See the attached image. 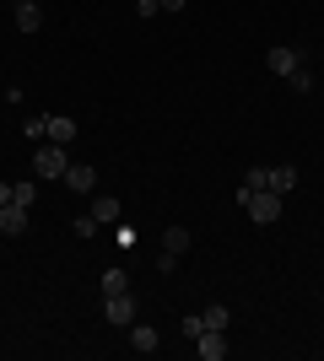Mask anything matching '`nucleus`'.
I'll list each match as a JSON object with an SVG mask.
<instances>
[{
    "label": "nucleus",
    "instance_id": "f257e3e1",
    "mask_svg": "<svg viewBox=\"0 0 324 361\" xmlns=\"http://www.w3.org/2000/svg\"><path fill=\"white\" fill-rule=\"evenodd\" d=\"M238 205L248 211V221H254V226H270V221H281L287 195H276V189H238Z\"/></svg>",
    "mask_w": 324,
    "mask_h": 361
},
{
    "label": "nucleus",
    "instance_id": "5701e85b",
    "mask_svg": "<svg viewBox=\"0 0 324 361\" xmlns=\"http://www.w3.org/2000/svg\"><path fill=\"white\" fill-rule=\"evenodd\" d=\"M6 200H11V183H6V178H0V205H6Z\"/></svg>",
    "mask_w": 324,
    "mask_h": 361
},
{
    "label": "nucleus",
    "instance_id": "0eeeda50",
    "mask_svg": "<svg viewBox=\"0 0 324 361\" xmlns=\"http://www.w3.org/2000/svg\"><path fill=\"white\" fill-rule=\"evenodd\" d=\"M28 205H16V200H6V205H0V232H6V238H22V232H28Z\"/></svg>",
    "mask_w": 324,
    "mask_h": 361
},
{
    "label": "nucleus",
    "instance_id": "412c9836",
    "mask_svg": "<svg viewBox=\"0 0 324 361\" xmlns=\"http://www.w3.org/2000/svg\"><path fill=\"white\" fill-rule=\"evenodd\" d=\"M162 11V0H136V16H157Z\"/></svg>",
    "mask_w": 324,
    "mask_h": 361
},
{
    "label": "nucleus",
    "instance_id": "39448f33",
    "mask_svg": "<svg viewBox=\"0 0 324 361\" xmlns=\"http://www.w3.org/2000/svg\"><path fill=\"white\" fill-rule=\"evenodd\" d=\"M265 65H270L276 75H292V71H303V49L297 44H276L270 54H265Z\"/></svg>",
    "mask_w": 324,
    "mask_h": 361
},
{
    "label": "nucleus",
    "instance_id": "4be33fe9",
    "mask_svg": "<svg viewBox=\"0 0 324 361\" xmlns=\"http://www.w3.org/2000/svg\"><path fill=\"white\" fill-rule=\"evenodd\" d=\"M189 0H162V11H184Z\"/></svg>",
    "mask_w": 324,
    "mask_h": 361
},
{
    "label": "nucleus",
    "instance_id": "dca6fc26",
    "mask_svg": "<svg viewBox=\"0 0 324 361\" xmlns=\"http://www.w3.org/2000/svg\"><path fill=\"white\" fill-rule=\"evenodd\" d=\"M114 291H130V275L114 264V270H103V297H114Z\"/></svg>",
    "mask_w": 324,
    "mask_h": 361
},
{
    "label": "nucleus",
    "instance_id": "20e7f679",
    "mask_svg": "<svg viewBox=\"0 0 324 361\" xmlns=\"http://www.w3.org/2000/svg\"><path fill=\"white\" fill-rule=\"evenodd\" d=\"M60 183L71 189V195H97V167H87V162H71Z\"/></svg>",
    "mask_w": 324,
    "mask_h": 361
},
{
    "label": "nucleus",
    "instance_id": "1a4fd4ad",
    "mask_svg": "<svg viewBox=\"0 0 324 361\" xmlns=\"http://www.w3.org/2000/svg\"><path fill=\"white\" fill-rule=\"evenodd\" d=\"M130 350H136V356H152L157 350V329L152 324H140V318L130 324Z\"/></svg>",
    "mask_w": 324,
    "mask_h": 361
},
{
    "label": "nucleus",
    "instance_id": "f8f14e48",
    "mask_svg": "<svg viewBox=\"0 0 324 361\" xmlns=\"http://www.w3.org/2000/svg\"><path fill=\"white\" fill-rule=\"evenodd\" d=\"M49 140H54V146H71V140H76V119H65V114H49Z\"/></svg>",
    "mask_w": 324,
    "mask_h": 361
},
{
    "label": "nucleus",
    "instance_id": "f3484780",
    "mask_svg": "<svg viewBox=\"0 0 324 361\" xmlns=\"http://www.w3.org/2000/svg\"><path fill=\"white\" fill-rule=\"evenodd\" d=\"M179 329H184V340H200L205 318H200V313H184V318H179Z\"/></svg>",
    "mask_w": 324,
    "mask_h": 361
},
{
    "label": "nucleus",
    "instance_id": "a211bd4d",
    "mask_svg": "<svg viewBox=\"0 0 324 361\" xmlns=\"http://www.w3.org/2000/svg\"><path fill=\"white\" fill-rule=\"evenodd\" d=\"M32 195H38L32 183H11V200H16V205H28V211H32Z\"/></svg>",
    "mask_w": 324,
    "mask_h": 361
},
{
    "label": "nucleus",
    "instance_id": "f03ea898",
    "mask_svg": "<svg viewBox=\"0 0 324 361\" xmlns=\"http://www.w3.org/2000/svg\"><path fill=\"white\" fill-rule=\"evenodd\" d=\"M65 167H71V146H54V140L32 146V173L38 178H65Z\"/></svg>",
    "mask_w": 324,
    "mask_h": 361
},
{
    "label": "nucleus",
    "instance_id": "9d476101",
    "mask_svg": "<svg viewBox=\"0 0 324 361\" xmlns=\"http://www.w3.org/2000/svg\"><path fill=\"white\" fill-rule=\"evenodd\" d=\"M265 189H276V195H292V189H297V167H265Z\"/></svg>",
    "mask_w": 324,
    "mask_h": 361
},
{
    "label": "nucleus",
    "instance_id": "423d86ee",
    "mask_svg": "<svg viewBox=\"0 0 324 361\" xmlns=\"http://www.w3.org/2000/svg\"><path fill=\"white\" fill-rule=\"evenodd\" d=\"M195 350H200V361H222V356L232 350V340H227V329H200Z\"/></svg>",
    "mask_w": 324,
    "mask_h": 361
},
{
    "label": "nucleus",
    "instance_id": "7ed1b4c3",
    "mask_svg": "<svg viewBox=\"0 0 324 361\" xmlns=\"http://www.w3.org/2000/svg\"><path fill=\"white\" fill-rule=\"evenodd\" d=\"M103 318L114 324V329H130V324H136V297H130V291H114V297H103Z\"/></svg>",
    "mask_w": 324,
    "mask_h": 361
},
{
    "label": "nucleus",
    "instance_id": "6ab92c4d",
    "mask_svg": "<svg viewBox=\"0 0 324 361\" xmlns=\"http://www.w3.org/2000/svg\"><path fill=\"white\" fill-rule=\"evenodd\" d=\"M76 238H81V243H87V238H97V221H92V211H87V216H76Z\"/></svg>",
    "mask_w": 324,
    "mask_h": 361
},
{
    "label": "nucleus",
    "instance_id": "6e6552de",
    "mask_svg": "<svg viewBox=\"0 0 324 361\" xmlns=\"http://www.w3.org/2000/svg\"><path fill=\"white\" fill-rule=\"evenodd\" d=\"M44 27V6L38 0H16V32H38Z\"/></svg>",
    "mask_w": 324,
    "mask_h": 361
},
{
    "label": "nucleus",
    "instance_id": "aec40b11",
    "mask_svg": "<svg viewBox=\"0 0 324 361\" xmlns=\"http://www.w3.org/2000/svg\"><path fill=\"white\" fill-rule=\"evenodd\" d=\"M287 81H292V92H313V75H308V65H303V71H292Z\"/></svg>",
    "mask_w": 324,
    "mask_h": 361
},
{
    "label": "nucleus",
    "instance_id": "9b49d317",
    "mask_svg": "<svg viewBox=\"0 0 324 361\" xmlns=\"http://www.w3.org/2000/svg\"><path fill=\"white\" fill-rule=\"evenodd\" d=\"M92 221L114 226V221H119V200H114V195H92Z\"/></svg>",
    "mask_w": 324,
    "mask_h": 361
},
{
    "label": "nucleus",
    "instance_id": "4468645a",
    "mask_svg": "<svg viewBox=\"0 0 324 361\" xmlns=\"http://www.w3.org/2000/svg\"><path fill=\"white\" fill-rule=\"evenodd\" d=\"M200 318H205V329H227V324H232V307H227V302H211Z\"/></svg>",
    "mask_w": 324,
    "mask_h": 361
},
{
    "label": "nucleus",
    "instance_id": "2eb2a0df",
    "mask_svg": "<svg viewBox=\"0 0 324 361\" xmlns=\"http://www.w3.org/2000/svg\"><path fill=\"white\" fill-rule=\"evenodd\" d=\"M22 135H28L32 146H38V140H49V114H32V119L22 124Z\"/></svg>",
    "mask_w": 324,
    "mask_h": 361
},
{
    "label": "nucleus",
    "instance_id": "ddd939ff",
    "mask_svg": "<svg viewBox=\"0 0 324 361\" xmlns=\"http://www.w3.org/2000/svg\"><path fill=\"white\" fill-rule=\"evenodd\" d=\"M162 254H189V226H162Z\"/></svg>",
    "mask_w": 324,
    "mask_h": 361
}]
</instances>
